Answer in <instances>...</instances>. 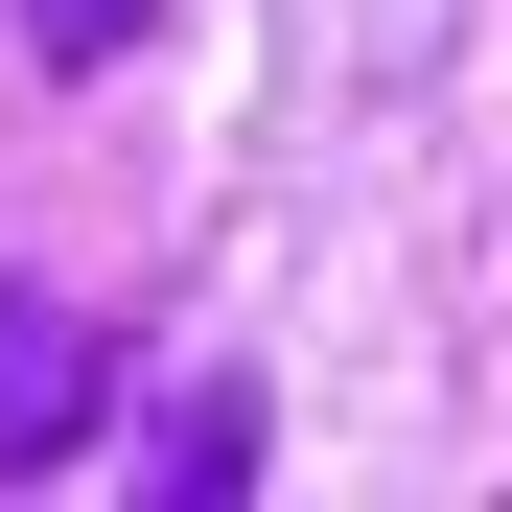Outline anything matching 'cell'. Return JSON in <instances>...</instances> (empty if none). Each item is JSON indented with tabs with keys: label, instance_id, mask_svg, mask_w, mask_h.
Returning a JSON list of instances; mask_svg holds the SVG:
<instances>
[{
	"label": "cell",
	"instance_id": "cell-1",
	"mask_svg": "<svg viewBox=\"0 0 512 512\" xmlns=\"http://www.w3.org/2000/svg\"><path fill=\"white\" fill-rule=\"evenodd\" d=\"M70 443H94V326L0 303V466H70Z\"/></svg>",
	"mask_w": 512,
	"mask_h": 512
},
{
	"label": "cell",
	"instance_id": "cell-2",
	"mask_svg": "<svg viewBox=\"0 0 512 512\" xmlns=\"http://www.w3.org/2000/svg\"><path fill=\"white\" fill-rule=\"evenodd\" d=\"M140 466H163V512L256 489V396H233V373H210V396H163V419H140Z\"/></svg>",
	"mask_w": 512,
	"mask_h": 512
},
{
	"label": "cell",
	"instance_id": "cell-3",
	"mask_svg": "<svg viewBox=\"0 0 512 512\" xmlns=\"http://www.w3.org/2000/svg\"><path fill=\"white\" fill-rule=\"evenodd\" d=\"M0 24H24V47H47V70H117V47H140V24H163V0H0Z\"/></svg>",
	"mask_w": 512,
	"mask_h": 512
}]
</instances>
